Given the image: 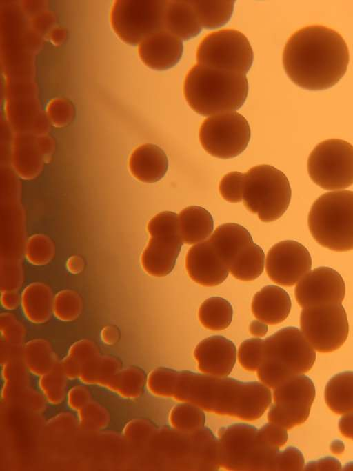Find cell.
Wrapping results in <instances>:
<instances>
[{"mask_svg":"<svg viewBox=\"0 0 353 471\" xmlns=\"http://www.w3.org/2000/svg\"><path fill=\"white\" fill-rule=\"evenodd\" d=\"M246 119L236 112L221 113L205 119L199 129L202 147L210 155L230 159L242 153L250 139Z\"/></svg>","mask_w":353,"mask_h":471,"instance_id":"5bb4252c","label":"cell"},{"mask_svg":"<svg viewBox=\"0 0 353 471\" xmlns=\"http://www.w3.org/2000/svg\"><path fill=\"white\" fill-rule=\"evenodd\" d=\"M208 239L218 257L228 269L238 254L253 242L248 230L234 223L220 225Z\"/></svg>","mask_w":353,"mask_h":471,"instance_id":"603a6c76","label":"cell"},{"mask_svg":"<svg viewBox=\"0 0 353 471\" xmlns=\"http://www.w3.org/2000/svg\"><path fill=\"white\" fill-rule=\"evenodd\" d=\"M308 227L321 245L336 252L353 250V192L334 191L320 196L310 210Z\"/></svg>","mask_w":353,"mask_h":471,"instance_id":"8992f818","label":"cell"},{"mask_svg":"<svg viewBox=\"0 0 353 471\" xmlns=\"http://www.w3.org/2000/svg\"><path fill=\"white\" fill-rule=\"evenodd\" d=\"M312 379L304 374L291 377L274 388V403L268 412L269 422L290 430L303 423L315 398Z\"/></svg>","mask_w":353,"mask_h":471,"instance_id":"9a60e30c","label":"cell"},{"mask_svg":"<svg viewBox=\"0 0 353 471\" xmlns=\"http://www.w3.org/2000/svg\"><path fill=\"white\" fill-rule=\"evenodd\" d=\"M304 468L305 470H339L341 465L338 459L327 457L317 461H310Z\"/></svg>","mask_w":353,"mask_h":471,"instance_id":"816d5d0a","label":"cell"},{"mask_svg":"<svg viewBox=\"0 0 353 471\" xmlns=\"http://www.w3.org/2000/svg\"><path fill=\"white\" fill-rule=\"evenodd\" d=\"M147 380L148 375L142 368L128 366L120 369L105 388L123 398L134 399L143 394Z\"/></svg>","mask_w":353,"mask_h":471,"instance_id":"83f0119b","label":"cell"},{"mask_svg":"<svg viewBox=\"0 0 353 471\" xmlns=\"http://www.w3.org/2000/svg\"><path fill=\"white\" fill-rule=\"evenodd\" d=\"M67 379L60 363L55 368L39 377V385L46 401L52 404L63 401L68 394Z\"/></svg>","mask_w":353,"mask_h":471,"instance_id":"8d00e7d4","label":"cell"},{"mask_svg":"<svg viewBox=\"0 0 353 471\" xmlns=\"http://www.w3.org/2000/svg\"><path fill=\"white\" fill-rule=\"evenodd\" d=\"M19 399L22 403L28 408L40 412L45 407V401L46 400L44 396L34 390V389L28 388L27 386L21 390L14 399Z\"/></svg>","mask_w":353,"mask_h":471,"instance_id":"f907efd6","label":"cell"},{"mask_svg":"<svg viewBox=\"0 0 353 471\" xmlns=\"http://www.w3.org/2000/svg\"><path fill=\"white\" fill-rule=\"evenodd\" d=\"M291 194L288 179L272 166H256L245 173L243 204L263 222L280 218L289 206Z\"/></svg>","mask_w":353,"mask_h":471,"instance_id":"ba28073f","label":"cell"},{"mask_svg":"<svg viewBox=\"0 0 353 471\" xmlns=\"http://www.w3.org/2000/svg\"><path fill=\"white\" fill-rule=\"evenodd\" d=\"M168 159L164 151L154 144L146 143L137 147L129 159L131 174L139 181L155 183L166 174Z\"/></svg>","mask_w":353,"mask_h":471,"instance_id":"7402d4cb","label":"cell"},{"mask_svg":"<svg viewBox=\"0 0 353 471\" xmlns=\"http://www.w3.org/2000/svg\"><path fill=\"white\" fill-rule=\"evenodd\" d=\"M316 360L314 348L296 327L282 328L264 339L257 376L274 388L284 381L308 372Z\"/></svg>","mask_w":353,"mask_h":471,"instance_id":"5b68a950","label":"cell"},{"mask_svg":"<svg viewBox=\"0 0 353 471\" xmlns=\"http://www.w3.org/2000/svg\"><path fill=\"white\" fill-rule=\"evenodd\" d=\"M185 267L189 277L203 286L222 283L229 273L228 268L218 257L208 239L188 250Z\"/></svg>","mask_w":353,"mask_h":471,"instance_id":"ac0fdd59","label":"cell"},{"mask_svg":"<svg viewBox=\"0 0 353 471\" xmlns=\"http://www.w3.org/2000/svg\"><path fill=\"white\" fill-rule=\"evenodd\" d=\"M324 395L327 405L334 413L353 412V371L333 376L325 388Z\"/></svg>","mask_w":353,"mask_h":471,"instance_id":"484cf974","label":"cell"},{"mask_svg":"<svg viewBox=\"0 0 353 471\" xmlns=\"http://www.w3.org/2000/svg\"><path fill=\"white\" fill-rule=\"evenodd\" d=\"M78 425V419L69 412H61L55 415L49 419L46 425L49 432L55 434L72 432Z\"/></svg>","mask_w":353,"mask_h":471,"instance_id":"c3c4849f","label":"cell"},{"mask_svg":"<svg viewBox=\"0 0 353 471\" xmlns=\"http://www.w3.org/2000/svg\"><path fill=\"white\" fill-rule=\"evenodd\" d=\"M147 386L154 395L172 397L207 412L248 421L259 419L272 401L270 388L261 382L166 367L153 370L148 376Z\"/></svg>","mask_w":353,"mask_h":471,"instance_id":"6da1fadb","label":"cell"},{"mask_svg":"<svg viewBox=\"0 0 353 471\" xmlns=\"http://www.w3.org/2000/svg\"><path fill=\"white\" fill-rule=\"evenodd\" d=\"M248 93L245 74L200 64L186 75L183 94L190 108L203 116L235 112Z\"/></svg>","mask_w":353,"mask_h":471,"instance_id":"277c9868","label":"cell"},{"mask_svg":"<svg viewBox=\"0 0 353 471\" xmlns=\"http://www.w3.org/2000/svg\"><path fill=\"white\" fill-rule=\"evenodd\" d=\"M79 425L86 430H99L106 428L110 421L108 410L97 401H91L78 411Z\"/></svg>","mask_w":353,"mask_h":471,"instance_id":"74e56055","label":"cell"},{"mask_svg":"<svg viewBox=\"0 0 353 471\" xmlns=\"http://www.w3.org/2000/svg\"><path fill=\"white\" fill-rule=\"evenodd\" d=\"M244 185V173L236 171L229 172L221 179L219 183L220 194L228 202H240L243 199Z\"/></svg>","mask_w":353,"mask_h":471,"instance_id":"60d3db41","label":"cell"},{"mask_svg":"<svg viewBox=\"0 0 353 471\" xmlns=\"http://www.w3.org/2000/svg\"><path fill=\"white\" fill-rule=\"evenodd\" d=\"M139 55L151 69L165 70L174 67L181 59L183 45L181 39L165 31L154 33L139 45Z\"/></svg>","mask_w":353,"mask_h":471,"instance_id":"ffe728a7","label":"cell"},{"mask_svg":"<svg viewBox=\"0 0 353 471\" xmlns=\"http://www.w3.org/2000/svg\"><path fill=\"white\" fill-rule=\"evenodd\" d=\"M140 445L160 470L215 471L221 468L218 438L207 427L184 432L174 427L157 425Z\"/></svg>","mask_w":353,"mask_h":471,"instance_id":"3957f363","label":"cell"},{"mask_svg":"<svg viewBox=\"0 0 353 471\" xmlns=\"http://www.w3.org/2000/svg\"><path fill=\"white\" fill-rule=\"evenodd\" d=\"M233 310L226 299L220 297H210L201 305L199 319L207 329L219 331L227 328L231 323Z\"/></svg>","mask_w":353,"mask_h":471,"instance_id":"1f68e13d","label":"cell"},{"mask_svg":"<svg viewBox=\"0 0 353 471\" xmlns=\"http://www.w3.org/2000/svg\"><path fill=\"white\" fill-rule=\"evenodd\" d=\"M150 238L141 255V264L149 274L162 277L174 269L184 243L179 230L178 214L164 211L148 224Z\"/></svg>","mask_w":353,"mask_h":471,"instance_id":"8fae6325","label":"cell"},{"mask_svg":"<svg viewBox=\"0 0 353 471\" xmlns=\"http://www.w3.org/2000/svg\"><path fill=\"white\" fill-rule=\"evenodd\" d=\"M249 331L254 337H263L268 332V325L260 320H254L249 325Z\"/></svg>","mask_w":353,"mask_h":471,"instance_id":"11a10c76","label":"cell"},{"mask_svg":"<svg viewBox=\"0 0 353 471\" xmlns=\"http://www.w3.org/2000/svg\"><path fill=\"white\" fill-rule=\"evenodd\" d=\"M68 406L73 410L79 411L92 401V394L85 385H75L67 394Z\"/></svg>","mask_w":353,"mask_h":471,"instance_id":"681fc988","label":"cell"},{"mask_svg":"<svg viewBox=\"0 0 353 471\" xmlns=\"http://www.w3.org/2000/svg\"><path fill=\"white\" fill-rule=\"evenodd\" d=\"M66 30L63 28H57L52 31L51 39L55 44H60L65 39Z\"/></svg>","mask_w":353,"mask_h":471,"instance_id":"6f0895ef","label":"cell"},{"mask_svg":"<svg viewBox=\"0 0 353 471\" xmlns=\"http://www.w3.org/2000/svg\"><path fill=\"white\" fill-rule=\"evenodd\" d=\"M339 429L343 436L353 439V412L344 414L341 417Z\"/></svg>","mask_w":353,"mask_h":471,"instance_id":"f5cc1de1","label":"cell"},{"mask_svg":"<svg viewBox=\"0 0 353 471\" xmlns=\"http://www.w3.org/2000/svg\"><path fill=\"white\" fill-rule=\"evenodd\" d=\"M311 179L325 190L346 188L353 184V146L339 139L319 143L307 160Z\"/></svg>","mask_w":353,"mask_h":471,"instance_id":"7c38bea8","label":"cell"},{"mask_svg":"<svg viewBox=\"0 0 353 471\" xmlns=\"http://www.w3.org/2000/svg\"><path fill=\"white\" fill-rule=\"evenodd\" d=\"M121 368L122 363L119 359L99 353L81 365L78 379L85 384L105 387Z\"/></svg>","mask_w":353,"mask_h":471,"instance_id":"f1b7e54d","label":"cell"},{"mask_svg":"<svg viewBox=\"0 0 353 471\" xmlns=\"http://www.w3.org/2000/svg\"><path fill=\"white\" fill-rule=\"evenodd\" d=\"M99 353V350L94 342L86 339L77 341L60 361V367L68 379H75L79 378L81 365Z\"/></svg>","mask_w":353,"mask_h":471,"instance_id":"836d02e7","label":"cell"},{"mask_svg":"<svg viewBox=\"0 0 353 471\" xmlns=\"http://www.w3.org/2000/svg\"><path fill=\"white\" fill-rule=\"evenodd\" d=\"M27 257L35 264H43L52 256V246L48 239L43 237H32L27 246Z\"/></svg>","mask_w":353,"mask_h":471,"instance_id":"bcb514c9","label":"cell"},{"mask_svg":"<svg viewBox=\"0 0 353 471\" xmlns=\"http://www.w3.org/2000/svg\"><path fill=\"white\" fill-rule=\"evenodd\" d=\"M261 439L269 445L280 448L288 441L287 430L273 423H268L259 429Z\"/></svg>","mask_w":353,"mask_h":471,"instance_id":"7dc6e473","label":"cell"},{"mask_svg":"<svg viewBox=\"0 0 353 471\" xmlns=\"http://www.w3.org/2000/svg\"><path fill=\"white\" fill-rule=\"evenodd\" d=\"M22 305L26 317L35 323L47 321L53 312L51 292L41 284H32L25 290Z\"/></svg>","mask_w":353,"mask_h":471,"instance_id":"f546056e","label":"cell"},{"mask_svg":"<svg viewBox=\"0 0 353 471\" xmlns=\"http://www.w3.org/2000/svg\"><path fill=\"white\" fill-rule=\"evenodd\" d=\"M157 425L146 418L133 419L125 423L123 434L130 442L141 445L149 438Z\"/></svg>","mask_w":353,"mask_h":471,"instance_id":"7bdbcfd3","label":"cell"},{"mask_svg":"<svg viewBox=\"0 0 353 471\" xmlns=\"http://www.w3.org/2000/svg\"><path fill=\"white\" fill-rule=\"evenodd\" d=\"M47 112L51 122L57 127L68 125L75 114L72 103L66 99L52 100L48 106Z\"/></svg>","mask_w":353,"mask_h":471,"instance_id":"ee69618b","label":"cell"},{"mask_svg":"<svg viewBox=\"0 0 353 471\" xmlns=\"http://www.w3.org/2000/svg\"><path fill=\"white\" fill-rule=\"evenodd\" d=\"M294 294L302 308L322 302H342L345 284L341 275L330 267H319L307 273L296 284Z\"/></svg>","mask_w":353,"mask_h":471,"instance_id":"e0dca14e","label":"cell"},{"mask_svg":"<svg viewBox=\"0 0 353 471\" xmlns=\"http://www.w3.org/2000/svg\"><path fill=\"white\" fill-rule=\"evenodd\" d=\"M1 343L9 346L23 347L25 336L23 325L10 314H2L1 317Z\"/></svg>","mask_w":353,"mask_h":471,"instance_id":"b9f144b4","label":"cell"},{"mask_svg":"<svg viewBox=\"0 0 353 471\" xmlns=\"http://www.w3.org/2000/svg\"><path fill=\"white\" fill-rule=\"evenodd\" d=\"M194 357L199 370L208 375L227 377L235 364L236 349L227 338L215 335L202 340L196 346Z\"/></svg>","mask_w":353,"mask_h":471,"instance_id":"d6986e66","label":"cell"},{"mask_svg":"<svg viewBox=\"0 0 353 471\" xmlns=\"http://www.w3.org/2000/svg\"><path fill=\"white\" fill-rule=\"evenodd\" d=\"M165 30L180 39L188 40L202 30L191 0H169L164 15Z\"/></svg>","mask_w":353,"mask_h":471,"instance_id":"cb8c5ba5","label":"cell"},{"mask_svg":"<svg viewBox=\"0 0 353 471\" xmlns=\"http://www.w3.org/2000/svg\"><path fill=\"white\" fill-rule=\"evenodd\" d=\"M312 257L302 243L285 240L274 245L268 251L265 270L275 283L292 286L311 270Z\"/></svg>","mask_w":353,"mask_h":471,"instance_id":"2e32d148","label":"cell"},{"mask_svg":"<svg viewBox=\"0 0 353 471\" xmlns=\"http://www.w3.org/2000/svg\"><path fill=\"white\" fill-rule=\"evenodd\" d=\"M264 262L265 254L262 248L252 242L235 258L229 267V272L239 280L250 281L262 274Z\"/></svg>","mask_w":353,"mask_h":471,"instance_id":"4dcf8cb0","label":"cell"},{"mask_svg":"<svg viewBox=\"0 0 353 471\" xmlns=\"http://www.w3.org/2000/svg\"><path fill=\"white\" fill-rule=\"evenodd\" d=\"M178 219L183 243L196 244L211 236L214 221L205 208L199 206H188L180 212Z\"/></svg>","mask_w":353,"mask_h":471,"instance_id":"d4e9b609","label":"cell"},{"mask_svg":"<svg viewBox=\"0 0 353 471\" xmlns=\"http://www.w3.org/2000/svg\"><path fill=\"white\" fill-rule=\"evenodd\" d=\"M264 339L251 338L241 343L238 351L239 362L245 370L256 371L263 357Z\"/></svg>","mask_w":353,"mask_h":471,"instance_id":"f35d334b","label":"cell"},{"mask_svg":"<svg viewBox=\"0 0 353 471\" xmlns=\"http://www.w3.org/2000/svg\"><path fill=\"white\" fill-rule=\"evenodd\" d=\"M28 369L23 359H13L3 363L2 378L4 383L2 388V398L13 399L21 389L26 387L28 381Z\"/></svg>","mask_w":353,"mask_h":471,"instance_id":"d590c367","label":"cell"},{"mask_svg":"<svg viewBox=\"0 0 353 471\" xmlns=\"http://www.w3.org/2000/svg\"><path fill=\"white\" fill-rule=\"evenodd\" d=\"M291 299L288 292L276 285H267L256 292L252 302L254 316L265 323L278 324L283 321L291 310Z\"/></svg>","mask_w":353,"mask_h":471,"instance_id":"44dd1931","label":"cell"},{"mask_svg":"<svg viewBox=\"0 0 353 471\" xmlns=\"http://www.w3.org/2000/svg\"><path fill=\"white\" fill-rule=\"evenodd\" d=\"M165 0H117L112 5L110 22L125 43L139 45L149 36L165 30Z\"/></svg>","mask_w":353,"mask_h":471,"instance_id":"9c48e42d","label":"cell"},{"mask_svg":"<svg viewBox=\"0 0 353 471\" xmlns=\"http://www.w3.org/2000/svg\"><path fill=\"white\" fill-rule=\"evenodd\" d=\"M101 337L105 343L112 345L119 340V331L118 328L114 325H107L102 329Z\"/></svg>","mask_w":353,"mask_h":471,"instance_id":"db71d44e","label":"cell"},{"mask_svg":"<svg viewBox=\"0 0 353 471\" xmlns=\"http://www.w3.org/2000/svg\"><path fill=\"white\" fill-rule=\"evenodd\" d=\"M81 308L79 297L71 291L60 292L53 302V312L61 321L74 320L80 314Z\"/></svg>","mask_w":353,"mask_h":471,"instance_id":"ab89813d","label":"cell"},{"mask_svg":"<svg viewBox=\"0 0 353 471\" xmlns=\"http://www.w3.org/2000/svg\"><path fill=\"white\" fill-rule=\"evenodd\" d=\"M219 461L228 470H274L279 448L265 442L259 429L246 423L221 427L218 431Z\"/></svg>","mask_w":353,"mask_h":471,"instance_id":"52a82bcc","label":"cell"},{"mask_svg":"<svg viewBox=\"0 0 353 471\" xmlns=\"http://www.w3.org/2000/svg\"><path fill=\"white\" fill-rule=\"evenodd\" d=\"M170 420L172 425L184 432H194L202 429L205 415L202 409L190 403L177 404L171 411Z\"/></svg>","mask_w":353,"mask_h":471,"instance_id":"e575fe53","label":"cell"},{"mask_svg":"<svg viewBox=\"0 0 353 471\" xmlns=\"http://www.w3.org/2000/svg\"><path fill=\"white\" fill-rule=\"evenodd\" d=\"M300 326L314 349L323 353L339 349L349 333L345 308L341 302L334 301H322L303 308Z\"/></svg>","mask_w":353,"mask_h":471,"instance_id":"30bf717a","label":"cell"},{"mask_svg":"<svg viewBox=\"0 0 353 471\" xmlns=\"http://www.w3.org/2000/svg\"><path fill=\"white\" fill-rule=\"evenodd\" d=\"M349 50L343 37L322 25H312L295 32L287 41L283 64L288 77L310 90L328 89L344 76Z\"/></svg>","mask_w":353,"mask_h":471,"instance_id":"7a4b0ae2","label":"cell"},{"mask_svg":"<svg viewBox=\"0 0 353 471\" xmlns=\"http://www.w3.org/2000/svg\"><path fill=\"white\" fill-rule=\"evenodd\" d=\"M330 448L333 453L339 454L343 452L345 446L341 441L335 439L331 443Z\"/></svg>","mask_w":353,"mask_h":471,"instance_id":"680465c9","label":"cell"},{"mask_svg":"<svg viewBox=\"0 0 353 471\" xmlns=\"http://www.w3.org/2000/svg\"><path fill=\"white\" fill-rule=\"evenodd\" d=\"M304 464L303 453L298 448L290 446L277 453L274 470H302Z\"/></svg>","mask_w":353,"mask_h":471,"instance_id":"f6af8a7d","label":"cell"},{"mask_svg":"<svg viewBox=\"0 0 353 471\" xmlns=\"http://www.w3.org/2000/svg\"><path fill=\"white\" fill-rule=\"evenodd\" d=\"M234 1H192L199 21L207 29L219 28L228 22L233 13Z\"/></svg>","mask_w":353,"mask_h":471,"instance_id":"d6a6232c","label":"cell"},{"mask_svg":"<svg viewBox=\"0 0 353 471\" xmlns=\"http://www.w3.org/2000/svg\"><path fill=\"white\" fill-rule=\"evenodd\" d=\"M5 295H2V299H5L2 304L8 309L16 308L19 303L18 296L13 291H6Z\"/></svg>","mask_w":353,"mask_h":471,"instance_id":"9f6ffc18","label":"cell"},{"mask_svg":"<svg viewBox=\"0 0 353 471\" xmlns=\"http://www.w3.org/2000/svg\"><path fill=\"white\" fill-rule=\"evenodd\" d=\"M253 51L247 37L233 29L205 36L196 50L198 64L246 74L253 63Z\"/></svg>","mask_w":353,"mask_h":471,"instance_id":"4fadbf2b","label":"cell"},{"mask_svg":"<svg viewBox=\"0 0 353 471\" xmlns=\"http://www.w3.org/2000/svg\"><path fill=\"white\" fill-rule=\"evenodd\" d=\"M21 357L28 370L39 377L51 371L60 363L49 342L43 339H34L26 343Z\"/></svg>","mask_w":353,"mask_h":471,"instance_id":"4316f807","label":"cell"}]
</instances>
